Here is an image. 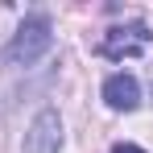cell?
Returning a JSON list of instances; mask_svg holds the SVG:
<instances>
[{"instance_id":"cell-1","label":"cell","mask_w":153,"mask_h":153,"mask_svg":"<svg viewBox=\"0 0 153 153\" xmlns=\"http://www.w3.org/2000/svg\"><path fill=\"white\" fill-rule=\"evenodd\" d=\"M50 46H54V21L46 13H29L17 25L13 42L4 46V62L8 66H33V62H42L50 54Z\"/></svg>"},{"instance_id":"cell-4","label":"cell","mask_w":153,"mask_h":153,"mask_svg":"<svg viewBox=\"0 0 153 153\" xmlns=\"http://www.w3.org/2000/svg\"><path fill=\"white\" fill-rule=\"evenodd\" d=\"M103 103L112 112H137L141 108V83H137V75H128V71L108 75L103 79Z\"/></svg>"},{"instance_id":"cell-5","label":"cell","mask_w":153,"mask_h":153,"mask_svg":"<svg viewBox=\"0 0 153 153\" xmlns=\"http://www.w3.org/2000/svg\"><path fill=\"white\" fill-rule=\"evenodd\" d=\"M112 153H149V149H141V145H132V141H116Z\"/></svg>"},{"instance_id":"cell-2","label":"cell","mask_w":153,"mask_h":153,"mask_svg":"<svg viewBox=\"0 0 153 153\" xmlns=\"http://www.w3.org/2000/svg\"><path fill=\"white\" fill-rule=\"evenodd\" d=\"M149 46H153V29H149V21L137 17V21H124V25H112L100 37L95 50H100L108 62H124V58H141Z\"/></svg>"},{"instance_id":"cell-3","label":"cell","mask_w":153,"mask_h":153,"mask_svg":"<svg viewBox=\"0 0 153 153\" xmlns=\"http://www.w3.org/2000/svg\"><path fill=\"white\" fill-rule=\"evenodd\" d=\"M21 153H62V116H58V108H42L33 116Z\"/></svg>"}]
</instances>
